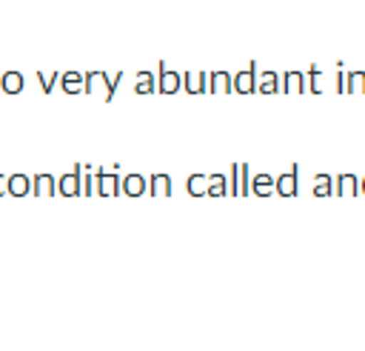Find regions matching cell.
<instances>
[{"label": "cell", "instance_id": "obj_17", "mask_svg": "<svg viewBox=\"0 0 365 351\" xmlns=\"http://www.w3.org/2000/svg\"><path fill=\"white\" fill-rule=\"evenodd\" d=\"M171 185H168V177H154V194H168Z\"/></svg>", "mask_w": 365, "mask_h": 351}, {"label": "cell", "instance_id": "obj_7", "mask_svg": "<svg viewBox=\"0 0 365 351\" xmlns=\"http://www.w3.org/2000/svg\"><path fill=\"white\" fill-rule=\"evenodd\" d=\"M311 191H314V197H328V194H334V177H328V174H317Z\"/></svg>", "mask_w": 365, "mask_h": 351}, {"label": "cell", "instance_id": "obj_3", "mask_svg": "<svg viewBox=\"0 0 365 351\" xmlns=\"http://www.w3.org/2000/svg\"><path fill=\"white\" fill-rule=\"evenodd\" d=\"M279 91H308V80L302 71H285L279 77Z\"/></svg>", "mask_w": 365, "mask_h": 351}, {"label": "cell", "instance_id": "obj_21", "mask_svg": "<svg viewBox=\"0 0 365 351\" xmlns=\"http://www.w3.org/2000/svg\"><path fill=\"white\" fill-rule=\"evenodd\" d=\"M359 194H365V177H359Z\"/></svg>", "mask_w": 365, "mask_h": 351}, {"label": "cell", "instance_id": "obj_20", "mask_svg": "<svg viewBox=\"0 0 365 351\" xmlns=\"http://www.w3.org/2000/svg\"><path fill=\"white\" fill-rule=\"evenodd\" d=\"M114 191V177H103V194H111Z\"/></svg>", "mask_w": 365, "mask_h": 351}, {"label": "cell", "instance_id": "obj_8", "mask_svg": "<svg viewBox=\"0 0 365 351\" xmlns=\"http://www.w3.org/2000/svg\"><path fill=\"white\" fill-rule=\"evenodd\" d=\"M345 91L365 94V71H351V74H345Z\"/></svg>", "mask_w": 365, "mask_h": 351}, {"label": "cell", "instance_id": "obj_18", "mask_svg": "<svg viewBox=\"0 0 365 351\" xmlns=\"http://www.w3.org/2000/svg\"><path fill=\"white\" fill-rule=\"evenodd\" d=\"M336 91L345 94V74H342V63H336Z\"/></svg>", "mask_w": 365, "mask_h": 351}, {"label": "cell", "instance_id": "obj_6", "mask_svg": "<svg viewBox=\"0 0 365 351\" xmlns=\"http://www.w3.org/2000/svg\"><path fill=\"white\" fill-rule=\"evenodd\" d=\"M251 194H257V197L274 194V177L271 174H257L254 183H251Z\"/></svg>", "mask_w": 365, "mask_h": 351}, {"label": "cell", "instance_id": "obj_1", "mask_svg": "<svg viewBox=\"0 0 365 351\" xmlns=\"http://www.w3.org/2000/svg\"><path fill=\"white\" fill-rule=\"evenodd\" d=\"M274 191H277L279 197H294V194L299 191V166H291L285 174H279V177L274 180Z\"/></svg>", "mask_w": 365, "mask_h": 351}, {"label": "cell", "instance_id": "obj_16", "mask_svg": "<svg viewBox=\"0 0 365 351\" xmlns=\"http://www.w3.org/2000/svg\"><path fill=\"white\" fill-rule=\"evenodd\" d=\"M240 191L237 194H251V183H248V166H240Z\"/></svg>", "mask_w": 365, "mask_h": 351}, {"label": "cell", "instance_id": "obj_19", "mask_svg": "<svg viewBox=\"0 0 365 351\" xmlns=\"http://www.w3.org/2000/svg\"><path fill=\"white\" fill-rule=\"evenodd\" d=\"M151 88V77L148 74H140V80H137V91H148Z\"/></svg>", "mask_w": 365, "mask_h": 351}, {"label": "cell", "instance_id": "obj_12", "mask_svg": "<svg viewBox=\"0 0 365 351\" xmlns=\"http://www.w3.org/2000/svg\"><path fill=\"white\" fill-rule=\"evenodd\" d=\"M177 86H180V77L177 74H171V71H163L160 74V88L163 91H177Z\"/></svg>", "mask_w": 365, "mask_h": 351}, {"label": "cell", "instance_id": "obj_2", "mask_svg": "<svg viewBox=\"0 0 365 351\" xmlns=\"http://www.w3.org/2000/svg\"><path fill=\"white\" fill-rule=\"evenodd\" d=\"M231 88H234V91H240V94H251V91L257 88V66L251 63V66H245L240 74H234Z\"/></svg>", "mask_w": 365, "mask_h": 351}, {"label": "cell", "instance_id": "obj_9", "mask_svg": "<svg viewBox=\"0 0 365 351\" xmlns=\"http://www.w3.org/2000/svg\"><path fill=\"white\" fill-rule=\"evenodd\" d=\"M208 88L211 91H231V74L228 71H214L211 77H208Z\"/></svg>", "mask_w": 365, "mask_h": 351}, {"label": "cell", "instance_id": "obj_10", "mask_svg": "<svg viewBox=\"0 0 365 351\" xmlns=\"http://www.w3.org/2000/svg\"><path fill=\"white\" fill-rule=\"evenodd\" d=\"M188 191L197 194V197H200V194H208V177H205V174H194V177L188 180Z\"/></svg>", "mask_w": 365, "mask_h": 351}, {"label": "cell", "instance_id": "obj_11", "mask_svg": "<svg viewBox=\"0 0 365 351\" xmlns=\"http://www.w3.org/2000/svg\"><path fill=\"white\" fill-rule=\"evenodd\" d=\"M208 180H211V183H208V194H211V197H220V194L228 191V188H225V174H211Z\"/></svg>", "mask_w": 365, "mask_h": 351}, {"label": "cell", "instance_id": "obj_13", "mask_svg": "<svg viewBox=\"0 0 365 351\" xmlns=\"http://www.w3.org/2000/svg\"><path fill=\"white\" fill-rule=\"evenodd\" d=\"M308 91H322V74H319V68L317 66H311L308 68Z\"/></svg>", "mask_w": 365, "mask_h": 351}, {"label": "cell", "instance_id": "obj_4", "mask_svg": "<svg viewBox=\"0 0 365 351\" xmlns=\"http://www.w3.org/2000/svg\"><path fill=\"white\" fill-rule=\"evenodd\" d=\"M334 180H336L334 194H339V197H356V194H359V177H354V174H339V177H334Z\"/></svg>", "mask_w": 365, "mask_h": 351}, {"label": "cell", "instance_id": "obj_14", "mask_svg": "<svg viewBox=\"0 0 365 351\" xmlns=\"http://www.w3.org/2000/svg\"><path fill=\"white\" fill-rule=\"evenodd\" d=\"M202 83H208L205 74H185V88H188V91H202V88H205Z\"/></svg>", "mask_w": 365, "mask_h": 351}, {"label": "cell", "instance_id": "obj_5", "mask_svg": "<svg viewBox=\"0 0 365 351\" xmlns=\"http://www.w3.org/2000/svg\"><path fill=\"white\" fill-rule=\"evenodd\" d=\"M254 91H259V94H274V91H279V74L277 71H262V74H257V88Z\"/></svg>", "mask_w": 365, "mask_h": 351}, {"label": "cell", "instance_id": "obj_15", "mask_svg": "<svg viewBox=\"0 0 365 351\" xmlns=\"http://www.w3.org/2000/svg\"><path fill=\"white\" fill-rule=\"evenodd\" d=\"M125 191H128V194H140V191H143V177H137V174L125 177Z\"/></svg>", "mask_w": 365, "mask_h": 351}]
</instances>
